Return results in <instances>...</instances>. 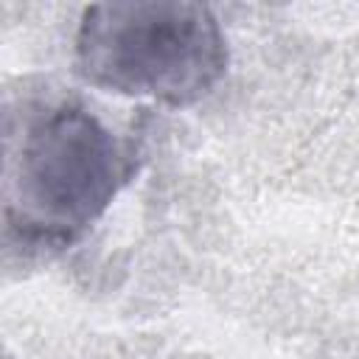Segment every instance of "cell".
Here are the masks:
<instances>
[{
  "label": "cell",
  "mask_w": 359,
  "mask_h": 359,
  "mask_svg": "<svg viewBox=\"0 0 359 359\" xmlns=\"http://www.w3.org/2000/svg\"><path fill=\"white\" fill-rule=\"evenodd\" d=\"M132 149L73 98H45L6 126V222L22 241L70 244L132 174Z\"/></svg>",
  "instance_id": "obj_1"
},
{
  "label": "cell",
  "mask_w": 359,
  "mask_h": 359,
  "mask_svg": "<svg viewBox=\"0 0 359 359\" xmlns=\"http://www.w3.org/2000/svg\"><path fill=\"white\" fill-rule=\"evenodd\" d=\"M79 73L109 93L185 107L227 70V42L202 3H95L76 34Z\"/></svg>",
  "instance_id": "obj_2"
}]
</instances>
